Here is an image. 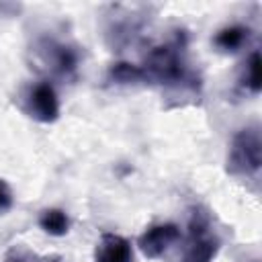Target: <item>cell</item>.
Returning a JSON list of instances; mask_svg holds the SVG:
<instances>
[{"mask_svg": "<svg viewBox=\"0 0 262 262\" xmlns=\"http://www.w3.org/2000/svg\"><path fill=\"white\" fill-rule=\"evenodd\" d=\"M231 172H256L260 168V139L256 131H244L235 137L231 156H229Z\"/></svg>", "mask_w": 262, "mask_h": 262, "instance_id": "6da1fadb", "label": "cell"}, {"mask_svg": "<svg viewBox=\"0 0 262 262\" xmlns=\"http://www.w3.org/2000/svg\"><path fill=\"white\" fill-rule=\"evenodd\" d=\"M31 113L39 119V121H53L59 113V104H57V96L53 92V88L45 82L37 84L31 90Z\"/></svg>", "mask_w": 262, "mask_h": 262, "instance_id": "7a4b0ae2", "label": "cell"}, {"mask_svg": "<svg viewBox=\"0 0 262 262\" xmlns=\"http://www.w3.org/2000/svg\"><path fill=\"white\" fill-rule=\"evenodd\" d=\"M176 237H178V227H176V225H170V223H166V225H156V227L147 229V231L141 235L139 246H141V250H143L145 256L154 258V256H160Z\"/></svg>", "mask_w": 262, "mask_h": 262, "instance_id": "3957f363", "label": "cell"}, {"mask_svg": "<svg viewBox=\"0 0 262 262\" xmlns=\"http://www.w3.org/2000/svg\"><path fill=\"white\" fill-rule=\"evenodd\" d=\"M98 262H131V246L119 235H104Z\"/></svg>", "mask_w": 262, "mask_h": 262, "instance_id": "277c9868", "label": "cell"}, {"mask_svg": "<svg viewBox=\"0 0 262 262\" xmlns=\"http://www.w3.org/2000/svg\"><path fill=\"white\" fill-rule=\"evenodd\" d=\"M39 223L51 235H63L68 231V225H70L68 215L63 211H59V209H47V211H43Z\"/></svg>", "mask_w": 262, "mask_h": 262, "instance_id": "5b68a950", "label": "cell"}, {"mask_svg": "<svg viewBox=\"0 0 262 262\" xmlns=\"http://www.w3.org/2000/svg\"><path fill=\"white\" fill-rule=\"evenodd\" d=\"M145 76V72L133 63H115L111 68V78L117 80L119 84H129V82H139Z\"/></svg>", "mask_w": 262, "mask_h": 262, "instance_id": "8992f818", "label": "cell"}, {"mask_svg": "<svg viewBox=\"0 0 262 262\" xmlns=\"http://www.w3.org/2000/svg\"><path fill=\"white\" fill-rule=\"evenodd\" d=\"M244 33H248V31H244L242 27H229V29H223L217 37H215V43L221 47V49H225V51H235L239 45H242V41H244Z\"/></svg>", "mask_w": 262, "mask_h": 262, "instance_id": "52a82bcc", "label": "cell"}, {"mask_svg": "<svg viewBox=\"0 0 262 262\" xmlns=\"http://www.w3.org/2000/svg\"><path fill=\"white\" fill-rule=\"evenodd\" d=\"M53 63H55V68H57L59 72H63V74H66V72H72V70L76 68L78 57H76V53H74L70 47H57Z\"/></svg>", "mask_w": 262, "mask_h": 262, "instance_id": "ba28073f", "label": "cell"}, {"mask_svg": "<svg viewBox=\"0 0 262 262\" xmlns=\"http://www.w3.org/2000/svg\"><path fill=\"white\" fill-rule=\"evenodd\" d=\"M246 84H248L254 92L260 90V55H258V53H254V55L250 57L248 66H246Z\"/></svg>", "mask_w": 262, "mask_h": 262, "instance_id": "9c48e42d", "label": "cell"}, {"mask_svg": "<svg viewBox=\"0 0 262 262\" xmlns=\"http://www.w3.org/2000/svg\"><path fill=\"white\" fill-rule=\"evenodd\" d=\"M10 203H12L10 188L6 186V182H4V180H0V211L8 209V207H10Z\"/></svg>", "mask_w": 262, "mask_h": 262, "instance_id": "30bf717a", "label": "cell"}, {"mask_svg": "<svg viewBox=\"0 0 262 262\" xmlns=\"http://www.w3.org/2000/svg\"><path fill=\"white\" fill-rule=\"evenodd\" d=\"M14 262H18V260H14Z\"/></svg>", "mask_w": 262, "mask_h": 262, "instance_id": "8fae6325", "label": "cell"}]
</instances>
